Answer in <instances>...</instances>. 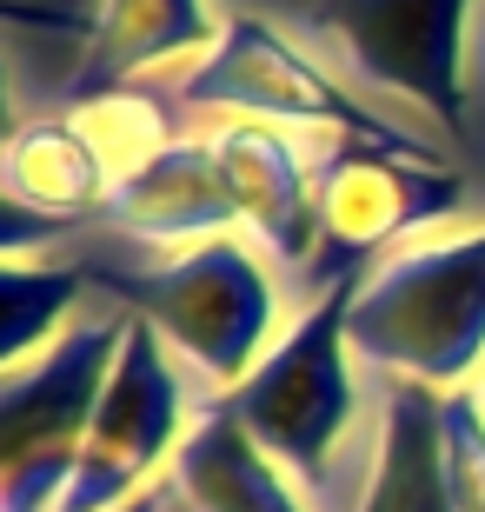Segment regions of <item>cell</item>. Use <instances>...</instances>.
Listing matches in <instances>:
<instances>
[{"label": "cell", "mask_w": 485, "mask_h": 512, "mask_svg": "<svg viewBox=\"0 0 485 512\" xmlns=\"http://www.w3.org/2000/svg\"><path fill=\"white\" fill-rule=\"evenodd\" d=\"M67 114H74V127L94 140V153L107 160L113 180L140 173L153 153H167L173 140H187V127H180L187 107L173 100V87H147V80L113 87V94H100V100H80V107H67Z\"/></svg>", "instance_id": "cell-16"}, {"label": "cell", "mask_w": 485, "mask_h": 512, "mask_svg": "<svg viewBox=\"0 0 485 512\" xmlns=\"http://www.w3.org/2000/svg\"><path fill=\"white\" fill-rule=\"evenodd\" d=\"M133 253L140 260H87L94 286L133 306L147 326H160V340L180 360H193V373L213 393H233L280 340V273L266 247H253L246 233H220L160 260L153 247Z\"/></svg>", "instance_id": "cell-2"}, {"label": "cell", "mask_w": 485, "mask_h": 512, "mask_svg": "<svg viewBox=\"0 0 485 512\" xmlns=\"http://www.w3.org/2000/svg\"><path fill=\"white\" fill-rule=\"evenodd\" d=\"M167 479L200 512H313V499L293 486V473L260 453V439L233 419V406L220 393L193 413Z\"/></svg>", "instance_id": "cell-12"}, {"label": "cell", "mask_w": 485, "mask_h": 512, "mask_svg": "<svg viewBox=\"0 0 485 512\" xmlns=\"http://www.w3.org/2000/svg\"><path fill=\"white\" fill-rule=\"evenodd\" d=\"M127 333L133 306L94 293L40 353L0 366V512H60Z\"/></svg>", "instance_id": "cell-3"}, {"label": "cell", "mask_w": 485, "mask_h": 512, "mask_svg": "<svg viewBox=\"0 0 485 512\" xmlns=\"http://www.w3.org/2000/svg\"><path fill=\"white\" fill-rule=\"evenodd\" d=\"M379 380V459L359 493V512H452L446 486V439H439V406L446 393L426 380Z\"/></svg>", "instance_id": "cell-13"}, {"label": "cell", "mask_w": 485, "mask_h": 512, "mask_svg": "<svg viewBox=\"0 0 485 512\" xmlns=\"http://www.w3.org/2000/svg\"><path fill=\"white\" fill-rule=\"evenodd\" d=\"M173 100H180L187 114L326 127V133H346V140H379V147H399V153H419V160H446V167H459L452 153L426 147L419 133L379 120L373 107H366L359 94H346L306 47H293L280 27H266V20H253V14H226L220 40H213L193 67H180Z\"/></svg>", "instance_id": "cell-5"}, {"label": "cell", "mask_w": 485, "mask_h": 512, "mask_svg": "<svg viewBox=\"0 0 485 512\" xmlns=\"http://www.w3.org/2000/svg\"><path fill=\"white\" fill-rule=\"evenodd\" d=\"M187 380L173 366V346L160 340V326H147L133 313V333L120 346V366H113L107 393H100V413L87 426V446H80L74 486L60 499V512H120L140 493H153L167 473L180 439H187Z\"/></svg>", "instance_id": "cell-7"}, {"label": "cell", "mask_w": 485, "mask_h": 512, "mask_svg": "<svg viewBox=\"0 0 485 512\" xmlns=\"http://www.w3.org/2000/svg\"><path fill=\"white\" fill-rule=\"evenodd\" d=\"M439 439H446V486L452 512H485V393L452 386L439 406Z\"/></svg>", "instance_id": "cell-17"}, {"label": "cell", "mask_w": 485, "mask_h": 512, "mask_svg": "<svg viewBox=\"0 0 485 512\" xmlns=\"http://www.w3.org/2000/svg\"><path fill=\"white\" fill-rule=\"evenodd\" d=\"M233 187L240 227L286 273H313L319 260V160L280 120H220L206 133Z\"/></svg>", "instance_id": "cell-9"}, {"label": "cell", "mask_w": 485, "mask_h": 512, "mask_svg": "<svg viewBox=\"0 0 485 512\" xmlns=\"http://www.w3.org/2000/svg\"><path fill=\"white\" fill-rule=\"evenodd\" d=\"M459 207H466L459 167L379 147V140L326 133V153H319V260H313L319 293L379 266L412 227L452 220Z\"/></svg>", "instance_id": "cell-6"}, {"label": "cell", "mask_w": 485, "mask_h": 512, "mask_svg": "<svg viewBox=\"0 0 485 512\" xmlns=\"http://www.w3.org/2000/svg\"><path fill=\"white\" fill-rule=\"evenodd\" d=\"M472 14L479 0H313L319 34L353 60V74L432 114L452 147L466 140Z\"/></svg>", "instance_id": "cell-8"}, {"label": "cell", "mask_w": 485, "mask_h": 512, "mask_svg": "<svg viewBox=\"0 0 485 512\" xmlns=\"http://www.w3.org/2000/svg\"><path fill=\"white\" fill-rule=\"evenodd\" d=\"M120 512H160V486H153V493H140L133 506H120Z\"/></svg>", "instance_id": "cell-18"}, {"label": "cell", "mask_w": 485, "mask_h": 512, "mask_svg": "<svg viewBox=\"0 0 485 512\" xmlns=\"http://www.w3.org/2000/svg\"><path fill=\"white\" fill-rule=\"evenodd\" d=\"M353 286L359 273L306 300V313L273 340V353L233 393H220L233 419L260 439V453L293 473L313 512H359L379 459V393H359V353L346 333Z\"/></svg>", "instance_id": "cell-1"}, {"label": "cell", "mask_w": 485, "mask_h": 512, "mask_svg": "<svg viewBox=\"0 0 485 512\" xmlns=\"http://www.w3.org/2000/svg\"><path fill=\"white\" fill-rule=\"evenodd\" d=\"M479 393H485V380H479Z\"/></svg>", "instance_id": "cell-19"}, {"label": "cell", "mask_w": 485, "mask_h": 512, "mask_svg": "<svg viewBox=\"0 0 485 512\" xmlns=\"http://www.w3.org/2000/svg\"><path fill=\"white\" fill-rule=\"evenodd\" d=\"M94 227H113L127 247H160V253L240 233V207H233V187H226V173H220L213 140L187 133L167 153H153L140 173L113 180Z\"/></svg>", "instance_id": "cell-10"}, {"label": "cell", "mask_w": 485, "mask_h": 512, "mask_svg": "<svg viewBox=\"0 0 485 512\" xmlns=\"http://www.w3.org/2000/svg\"><path fill=\"white\" fill-rule=\"evenodd\" d=\"M346 333L366 373L426 380L439 393L466 386L485 366V227L412 240L366 266Z\"/></svg>", "instance_id": "cell-4"}, {"label": "cell", "mask_w": 485, "mask_h": 512, "mask_svg": "<svg viewBox=\"0 0 485 512\" xmlns=\"http://www.w3.org/2000/svg\"><path fill=\"white\" fill-rule=\"evenodd\" d=\"M226 20L206 14V0H100L94 7V40L80 67L67 74V100H100L113 87H133L147 80L153 67H173V60H200L213 40H220Z\"/></svg>", "instance_id": "cell-11"}, {"label": "cell", "mask_w": 485, "mask_h": 512, "mask_svg": "<svg viewBox=\"0 0 485 512\" xmlns=\"http://www.w3.org/2000/svg\"><path fill=\"white\" fill-rule=\"evenodd\" d=\"M94 266L87 260H7L0 266V366L27 360L94 300Z\"/></svg>", "instance_id": "cell-15"}, {"label": "cell", "mask_w": 485, "mask_h": 512, "mask_svg": "<svg viewBox=\"0 0 485 512\" xmlns=\"http://www.w3.org/2000/svg\"><path fill=\"white\" fill-rule=\"evenodd\" d=\"M0 187H7L14 213L80 227V220H100L113 173L94 153V140L74 127V114H54V120H20L14 127L7 160H0Z\"/></svg>", "instance_id": "cell-14"}]
</instances>
